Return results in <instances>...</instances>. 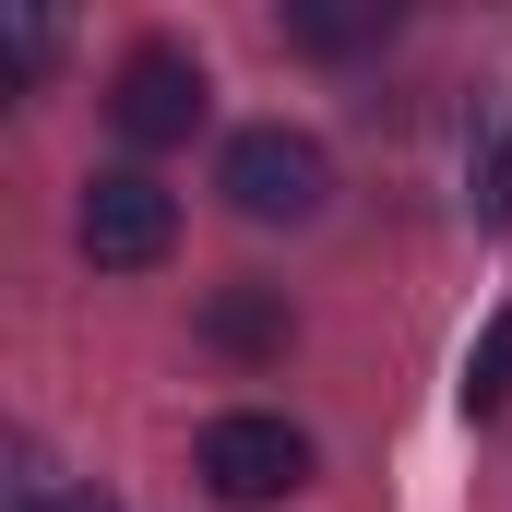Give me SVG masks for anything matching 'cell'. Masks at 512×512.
I'll return each instance as SVG.
<instances>
[{
    "mask_svg": "<svg viewBox=\"0 0 512 512\" xmlns=\"http://www.w3.org/2000/svg\"><path fill=\"white\" fill-rule=\"evenodd\" d=\"M203 334H215L227 358H286V298L239 274V286H215V298H203Z\"/></svg>",
    "mask_w": 512,
    "mask_h": 512,
    "instance_id": "obj_5",
    "label": "cell"
},
{
    "mask_svg": "<svg viewBox=\"0 0 512 512\" xmlns=\"http://www.w3.org/2000/svg\"><path fill=\"white\" fill-rule=\"evenodd\" d=\"M24 512H108V501H24Z\"/></svg>",
    "mask_w": 512,
    "mask_h": 512,
    "instance_id": "obj_9",
    "label": "cell"
},
{
    "mask_svg": "<svg viewBox=\"0 0 512 512\" xmlns=\"http://www.w3.org/2000/svg\"><path fill=\"white\" fill-rule=\"evenodd\" d=\"M191 465H203V489H215L227 512H262V501H286V489H310V429H286V417H251V405H239V417L203 429Z\"/></svg>",
    "mask_w": 512,
    "mask_h": 512,
    "instance_id": "obj_3",
    "label": "cell"
},
{
    "mask_svg": "<svg viewBox=\"0 0 512 512\" xmlns=\"http://www.w3.org/2000/svg\"><path fill=\"white\" fill-rule=\"evenodd\" d=\"M477 215H489V227H512V131H489V143H477Z\"/></svg>",
    "mask_w": 512,
    "mask_h": 512,
    "instance_id": "obj_8",
    "label": "cell"
},
{
    "mask_svg": "<svg viewBox=\"0 0 512 512\" xmlns=\"http://www.w3.org/2000/svg\"><path fill=\"white\" fill-rule=\"evenodd\" d=\"M322 191H334V155H322L310 131L262 120V131L227 143V203H239L251 227H310V215H322Z\"/></svg>",
    "mask_w": 512,
    "mask_h": 512,
    "instance_id": "obj_2",
    "label": "cell"
},
{
    "mask_svg": "<svg viewBox=\"0 0 512 512\" xmlns=\"http://www.w3.org/2000/svg\"><path fill=\"white\" fill-rule=\"evenodd\" d=\"M72 239H84L96 274H143V262H167V239H179V191L143 179V167H96L84 203H72Z\"/></svg>",
    "mask_w": 512,
    "mask_h": 512,
    "instance_id": "obj_1",
    "label": "cell"
},
{
    "mask_svg": "<svg viewBox=\"0 0 512 512\" xmlns=\"http://www.w3.org/2000/svg\"><path fill=\"white\" fill-rule=\"evenodd\" d=\"M393 12L382 0H298L286 12V48H310V60H346V48H382Z\"/></svg>",
    "mask_w": 512,
    "mask_h": 512,
    "instance_id": "obj_6",
    "label": "cell"
},
{
    "mask_svg": "<svg viewBox=\"0 0 512 512\" xmlns=\"http://www.w3.org/2000/svg\"><path fill=\"white\" fill-rule=\"evenodd\" d=\"M108 120L131 143H191L203 131V60L191 48H131L120 84H108Z\"/></svg>",
    "mask_w": 512,
    "mask_h": 512,
    "instance_id": "obj_4",
    "label": "cell"
},
{
    "mask_svg": "<svg viewBox=\"0 0 512 512\" xmlns=\"http://www.w3.org/2000/svg\"><path fill=\"white\" fill-rule=\"evenodd\" d=\"M501 393H512V310L489 322V334H477V358H465V405H477V417H489Z\"/></svg>",
    "mask_w": 512,
    "mask_h": 512,
    "instance_id": "obj_7",
    "label": "cell"
}]
</instances>
